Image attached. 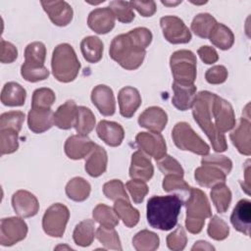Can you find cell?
Masks as SVG:
<instances>
[{"label":"cell","instance_id":"816d5d0a","mask_svg":"<svg viewBox=\"0 0 251 251\" xmlns=\"http://www.w3.org/2000/svg\"><path fill=\"white\" fill-rule=\"evenodd\" d=\"M187 236L184 228L181 226H178L172 233L167 236V245L169 249L174 251L183 250L186 246Z\"/></svg>","mask_w":251,"mask_h":251},{"label":"cell","instance_id":"7402d4cb","mask_svg":"<svg viewBox=\"0 0 251 251\" xmlns=\"http://www.w3.org/2000/svg\"><path fill=\"white\" fill-rule=\"evenodd\" d=\"M96 132L100 139L112 147L121 145L125 137L124 128L120 124L106 120H102L98 123Z\"/></svg>","mask_w":251,"mask_h":251},{"label":"cell","instance_id":"f907efd6","mask_svg":"<svg viewBox=\"0 0 251 251\" xmlns=\"http://www.w3.org/2000/svg\"><path fill=\"white\" fill-rule=\"evenodd\" d=\"M126 188L130 193L131 199L136 204H139L144 200V197L147 195L149 190L145 181L135 178H132L126 182Z\"/></svg>","mask_w":251,"mask_h":251},{"label":"cell","instance_id":"4dcf8cb0","mask_svg":"<svg viewBox=\"0 0 251 251\" xmlns=\"http://www.w3.org/2000/svg\"><path fill=\"white\" fill-rule=\"evenodd\" d=\"M95 224L92 220H84L76 225L73 238L76 245L81 247L89 246L95 237Z\"/></svg>","mask_w":251,"mask_h":251},{"label":"cell","instance_id":"cb8c5ba5","mask_svg":"<svg viewBox=\"0 0 251 251\" xmlns=\"http://www.w3.org/2000/svg\"><path fill=\"white\" fill-rule=\"evenodd\" d=\"M27 125L34 133H42L54 125V114L51 109L31 108L27 115Z\"/></svg>","mask_w":251,"mask_h":251},{"label":"cell","instance_id":"52a82bcc","mask_svg":"<svg viewBox=\"0 0 251 251\" xmlns=\"http://www.w3.org/2000/svg\"><path fill=\"white\" fill-rule=\"evenodd\" d=\"M196 56L189 50H177L170 58V66L175 82L193 84L196 79Z\"/></svg>","mask_w":251,"mask_h":251},{"label":"cell","instance_id":"c3c4849f","mask_svg":"<svg viewBox=\"0 0 251 251\" xmlns=\"http://www.w3.org/2000/svg\"><path fill=\"white\" fill-rule=\"evenodd\" d=\"M103 193L108 199L113 201H116L118 199L128 200L125 185L120 179H112L106 182L103 185Z\"/></svg>","mask_w":251,"mask_h":251},{"label":"cell","instance_id":"ffe728a7","mask_svg":"<svg viewBox=\"0 0 251 251\" xmlns=\"http://www.w3.org/2000/svg\"><path fill=\"white\" fill-rule=\"evenodd\" d=\"M230 223L237 231L246 236L250 235L251 202L248 199H241L237 202L231 213Z\"/></svg>","mask_w":251,"mask_h":251},{"label":"cell","instance_id":"11a10c76","mask_svg":"<svg viewBox=\"0 0 251 251\" xmlns=\"http://www.w3.org/2000/svg\"><path fill=\"white\" fill-rule=\"evenodd\" d=\"M18 57V50L14 44L1 39V50H0V61L3 64L13 63Z\"/></svg>","mask_w":251,"mask_h":251},{"label":"cell","instance_id":"8d00e7d4","mask_svg":"<svg viewBox=\"0 0 251 251\" xmlns=\"http://www.w3.org/2000/svg\"><path fill=\"white\" fill-rule=\"evenodd\" d=\"M159 236L152 231L143 229L132 238V245L137 251H154L159 247Z\"/></svg>","mask_w":251,"mask_h":251},{"label":"cell","instance_id":"3957f363","mask_svg":"<svg viewBox=\"0 0 251 251\" xmlns=\"http://www.w3.org/2000/svg\"><path fill=\"white\" fill-rule=\"evenodd\" d=\"M109 54L122 68L131 71L141 66L146 50L139 47L127 33H123L114 37L110 45Z\"/></svg>","mask_w":251,"mask_h":251},{"label":"cell","instance_id":"94428289","mask_svg":"<svg viewBox=\"0 0 251 251\" xmlns=\"http://www.w3.org/2000/svg\"><path fill=\"white\" fill-rule=\"evenodd\" d=\"M181 1H176V2H167V1H162V4L166 5V6H176L178 4H180Z\"/></svg>","mask_w":251,"mask_h":251},{"label":"cell","instance_id":"7bdbcfd3","mask_svg":"<svg viewBox=\"0 0 251 251\" xmlns=\"http://www.w3.org/2000/svg\"><path fill=\"white\" fill-rule=\"evenodd\" d=\"M56 96L52 89L41 87L34 90L31 100V108L50 109L55 102Z\"/></svg>","mask_w":251,"mask_h":251},{"label":"cell","instance_id":"7a4b0ae2","mask_svg":"<svg viewBox=\"0 0 251 251\" xmlns=\"http://www.w3.org/2000/svg\"><path fill=\"white\" fill-rule=\"evenodd\" d=\"M182 204V199L176 194L152 196L149 198L146 207L148 224L156 229H172L177 223Z\"/></svg>","mask_w":251,"mask_h":251},{"label":"cell","instance_id":"4316f807","mask_svg":"<svg viewBox=\"0 0 251 251\" xmlns=\"http://www.w3.org/2000/svg\"><path fill=\"white\" fill-rule=\"evenodd\" d=\"M77 106L74 100H68L54 113V125L61 129H70L75 124Z\"/></svg>","mask_w":251,"mask_h":251},{"label":"cell","instance_id":"74e56055","mask_svg":"<svg viewBox=\"0 0 251 251\" xmlns=\"http://www.w3.org/2000/svg\"><path fill=\"white\" fill-rule=\"evenodd\" d=\"M95 123V116L89 108L84 106L77 107L75 127L78 134L87 135L94 128Z\"/></svg>","mask_w":251,"mask_h":251},{"label":"cell","instance_id":"d4e9b609","mask_svg":"<svg viewBox=\"0 0 251 251\" xmlns=\"http://www.w3.org/2000/svg\"><path fill=\"white\" fill-rule=\"evenodd\" d=\"M172 87L174 90L172 104L179 111H186L192 108L196 98V86L194 84H179L174 81Z\"/></svg>","mask_w":251,"mask_h":251},{"label":"cell","instance_id":"2e32d148","mask_svg":"<svg viewBox=\"0 0 251 251\" xmlns=\"http://www.w3.org/2000/svg\"><path fill=\"white\" fill-rule=\"evenodd\" d=\"M91 101L103 116H113L116 102L113 90L104 84L96 85L91 91Z\"/></svg>","mask_w":251,"mask_h":251},{"label":"cell","instance_id":"1f68e13d","mask_svg":"<svg viewBox=\"0 0 251 251\" xmlns=\"http://www.w3.org/2000/svg\"><path fill=\"white\" fill-rule=\"evenodd\" d=\"M209 38L211 43L214 44L216 47L220 48L221 50L229 49L234 42V35L230 28L224 24L219 23H217V25H215Z\"/></svg>","mask_w":251,"mask_h":251},{"label":"cell","instance_id":"9a60e30c","mask_svg":"<svg viewBox=\"0 0 251 251\" xmlns=\"http://www.w3.org/2000/svg\"><path fill=\"white\" fill-rule=\"evenodd\" d=\"M115 16L109 7L97 8L90 12L87 19L88 26L98 34H106L115 26Z\"/></svg>","mask_w":251,"mask_h":251},{"label":"cell","instance_id":"7c38bea8","mask_svg":"<svg viewBox=\"0 0 251 251\" xmlns=\"http://www.w3.org/2000/svg\"><path fill=\"white\" fill-rule=\"evenodd\" d=\"M138 148L156 161L167 155V145L160 132H139L135 137Z\"/></svg>","mask_w":251,"mask_h":251},{"label":"cell","instance_id":"83f0119b","mask_svg":"<svg viewBox=\"0 0 251 251\" xmlns=\"http://www.w3.org/2000/svg\"><path fill=\"white\" fill-rule=\"evenodd\" d=\"M26 97L25 89L18 82H7L1 91V102L10 107L23 106Z\"/></svg>","mask_w":251,"mask_h":251},{"label":"cell","instance_id":"b9f144b4","mask_svg":"<svg viewBox=\"0 0 251 251\" xmlns=\"http://www.w3.org/2000/svg\"><path fill=\"white\" fill-rule=\"evenodd\" d=\"M18 131L10 128L0 129V151L1 155L11 154L19 148Z\"/></svg>","mask_w":251,"mask_h":251},{"label":"cell","instance_id":"d590c367","mask_svg":"<svg viewBox=\"0 0 251 251\" xmlns=\"http://www.w3.org/2000/svg\"><path fill=\"white\" fill-rule=\"evenodd\" d=\"M210 195L217 211L219 213L226 212L231 201V191L225 182H221L213 186Z\"/></svg>","mask_w":251,"mask_h":251},{"label":"cell","instance_id":"680465c9","mask_svg":"<svg viewBox=\"0 0 251 251\" xmlns=\"http://www.w3.org/2000/svg\"><path fill=\"white\" fill-rule=\"evenodd\" d=\"M214 250L215 248L210 245L207 241H203V240H199L197 242H195V244L192 246L191 250Z\"/></svg>","mask_w":251,"mask_h":251},{"label":"cell","instance_id":"d6a6232c","mask_svg":"<svg viewBox=\"0 0 251 251\" xmlns=\"http://www.w3.org/2000/svg\"><path fill=\"white\" fill-rule=\"evenodd\" d=\"M90 190V184L84 178L79 176L72 178L66 185L67 196L75 202H81L87 199Z\"/></svg>","mask_w":251,"mask_h":251},{"label":"cell","instance_id":"5b68a950","mask_svg":"<svg viewBox=\"0 0 251 251\" xmlns=\"http://www.w3.org/2000/svg\"><path fill=\"white\" fill-rule=\"evenodd\" d=\"M52 73L61 82L73 81L78 75L80 63L72 45L61 43L55 47L51 60Z\"/></svg>","mask_w":251,"mask_h":251},{"label":"cell","instance_id":"5bb4252c","mask_svg":"<svg viewBox=\"0 0 251 251\" xmlns=\"http://www.w3.org/2000/svg\"><path fill=\"white\" fill-rule=\"evenodd\" d=\"M41 5L51 22L58 26H65L73 20V8L66 1H41Z\"/></svg>","mask_w":251,"mask_h":251},{"label":"cell","instance_id":"7dc6e473","mask_svg":"<svg viewBox=\"0 0 251 251\" xmlns=\"http://www.w3.org/2000/svg\"><path fill=\"white\" fill-rule=\"evenodd\" d=\"M207 232L215 240H224L228 236L229 227L227 224L218 216H214L208 226Z\"/></svg>","mask_w":251,"mask_h":251},{"label":"cell","instance_id":"836d02e7","mask_svg":"<svg viewBox=\"0 0 251 251\" xmlns=\"http://www.w3.org/2000/svg\"><path fill=\"white\" fill-rule=\"evenodd\" d=\"M163 189L167 192H174L184 201L189 196L191 187L184 181L182 176L177 175H166L163 180Z\"/></svg>","mask_w":251,"mask_h":251},{"label":"cell","instance_id":"6da1fadb","mask_svg":"<svg viewBox=\"0 0 251 251\" xmlns=\"http://www.w3.org/2000/svg\"><path fill=\"white\" fill-rule=\"evenodd\" d=\"M195 122L210 139L216 152H225L227 143L224 135L235 126V115L229 102L210 91H200L192 106Z\"/></svg>","mask_w":251,"mask_h":251},{"label":"cell","instance_id":"30bf717a","mask_svg":"<svg viewBox=\"0 0 251 251\" xmlns=\"http://www.w3.org/2000/svg\"><path fill=\"white\" fill-rule=\"evenodd\" d=\"M160 25L165 38L173 44L187 43L191 39V32L183 21L176 16L161 18Z\"/></svg>","mask_w":251,"mask_h":251},{"label":"cell","instance_id":"4fadbf2b","mask_svg":"<svg viewBox=\"0 0 251 251\" xmlns=\"http://www.w3.org/2000/svg\"><path fill=\"white\" fill-rule=\"evenodd\" d=\"M12 206L16 214L22 218L33 217L39 210L37 198L26 190H18L13 194Z\"/></svg>","mask_w":251,"mask_h":251},{"label":"cell","instance_id":"6f0895ef","mask_svg":"<svg viewBox=\"0 0 251 251\" xmlns=\"http://www.w3.org/2000/svg\"><path fill=\"white\" fill-rule=\"evenodd\" d=\"M200 59L205 63V64H214L219 60V55L216 51L215 48L211 46H201L198 51H197Z\"/></svg>","mask_w":251,"mask_h":251},{"label":"cell","instance_id":"f1b7e54d","mask_svg":"<svg viewBox=\"0 0 251 251\" xmlns=\"http://www.w3.org/2000/svg\"><path fill=\"white\" fill-rule=\"evenodd\" d=\"M80 50L83 58L88 63H97L103 56V42L97 36H86L80 42Z\"/></svg>","mask_w":251,"mask_h":251},{"label":"cell","instance_id":"db71d44e","mask_svg":"<svg viewBox=\"0 0 251 251\" xmlns=\"http://www.w3.org/2000/svg\"><path fill=\"white\" fill-rule=\"evenodd\" d=\"M227 75V70L225 66L217 65L207 70L205 78L211 84H221L226 80Z\"/></svg>","mask_w":251,"mask_h":251},{"label":"cell","instance_id":"44dd1931","mask_svg":"<svg viewBox=\"0 0 251 251\" xmlns=\"http://www.w3.org/2000/svg\"><path fill=\"white\" fill-rule=\"evenodd\" d=\"M120 113L125 118H131L141 104L139 91L132 86L123 87L118 94Z\"/></svg>","mask_w":251,"mask_h":251},{"label":"cell","instance_id":"bcb514c9","mask_svg":"<svg viewBox=\"0 0 251 251\" xmlns=\"http://www.w3.org/2000/svg\"><path fill=\"white\" fill-rule=\"evenodd\" d=\"M24 121L25 113L21 111H10L3 113L0 117V129L10 128L20 132Z\"/></svg>","mask_w":251,"mask_h":251},{"label":"cell","instance_id":"8fae6325","mask_svg":"<svg viewBox=\"0 0 251 251\" xmlns=\"http://www.w3.org/2000/svg\"><path fill=\"white\" fill-rule=\"evenodd\" d=\"M27 226L24 220L17 217L5 218L0 224V244L12 246L25 238Z\"/></svg>","mask_w":251,"mask_h":251},{"label":"cell","instance_id":"f6af8a7d","mask_svg":"<svg viewBox=\"0 0 251 251\" xmlns=\"http://www.w3.org/2000/svg\"><path fill=\"white\" fill-rule=\"evenodd\" d=\"M22 76L30 82L44 80L49 76V71L45 66H34L24 63L21 67Z\"/></svg>","mask_w":251,"mask_h":251},{"label":"cell","instance_id":"e0dca14e","mask_svg":"<svg viewBox=\"0 0 251 251\" xmlns=\"http://www.w3.org/2000/svg\"><path fill=\"white\" fill-rule=\"evenodd\" d=\"M250 133H251V123L250 116H242L239 120L238 126L229 134L232 144L236 147L240 154L249 156L251 154L250 144Z\"/></svg>","mask_w":251,"mask_h":251},{"label":"cell","instance_id":"f5cc1de1","mask_svg":"<svg viewBox=\"0 0 251 251\" xmlns=\"http://www.w3.org/2000/svg\"><path fill=\"white\" fill-rule=\"evenodd\" d=\"M130 38L142 49H146L152 41V32L146 27H136L127 32Z\"/></svg>","mask_w":251,"mask_h":251},{"label":"cell","instance_id":"91938a15","mask_svg":"<svg viewBox=\"0 0 251 251\" xmlns=\"http://www.w3.org/2000/svg\"><path fill=\"white\" fill-rule=\"evenodd\" d=\"M249 160L247 161L246 163V170H245V184H242V189L245 190V192L247 194H249V187H250V182H249V176H248V174H249Z\"/></svg>","mask_w":251,"mask_h":251},{"label":"cell","instance_id":"60d3db41","mask_svg":"<svg viewBox=\"0 0 251 251\" xmlns=\"http://www.w3.org/2000/svg\"><path fill=\"white\" fill-rule=\"evenodd\" d=\"M95 236L99 240V242L102 245H104L106 249H113V250L123 249L121 240L119 238V234L114 227H105L100 226L96 230Z\"/></svg>","mask_w":251,"mask_h":251},{"label":"cell","instance_id":"277c9868","mask_svg":"<svg viewBox=\"0 0 251 251\" xmlns=\"http://www.w3.org/2000/svg\"><path fill=\"white\" fill-rule=\"evenodd\" d=\"M201 164L202 166L195 170L194 177L198 184L204 187H213L218 183L225 182L232 169L231 160L223 155H205Z\"/></svg>","mask_w":251,"mask_h":251},{"label":"cell","instance_id":"681fc988","mask_svg":"<svg viewBox=\"0 0 251 251\" xmlns=\"http://www.w3.org/2000/svg\"><path fill=\"white\" fill-rule=\"evenodd\" d=\"M157 166L164 175H177L183 176V169L180 164L172 156L165 155L157 160Z\"/></svg>","mask_w":251,"mask_h":251},{"label":"cell","instance_id":"f35d334b","mask_svg":"<svg viewBox=\"0 0 251 251\" xmlns=\"http://www.w3.org/2000/svg\"><path fill=\"white\" fill-rule=\"evenodd\" d=\"M94 221L100 226L105 227H115L119 225L120 218L116 214L114 208H111L105 204H98L92 213Z\"/></svg>","mask_w":251,"mask_h":251},{"label":"cell","instance_id":"ee69618b","mask_svg":"<svg viewBox=\"0 0 251 251\" xmlns=\"http://www.w3.org/2000/svg\"><path fill=\"white\" fill-rule=\"evenodd\" d=\"M109 8L114 13L115 18L121 23L128 24V23L132 22L135 17V15L132 11V8L130 7L129 2L121 1V0L112 1L109 4Z\"/></svg>","mask_w":251,"mask_h":251},{"label":"cell","instance_id":"ba28073f","mask_svg":"<svg viewBox=\"0 0 251 251\" xmlns=\"http://www.w3.org/2000/svg\"><path fill=\"white\" fill-rule=\"evenodd\" d=\"M172 137L176 146L180 150L190 151L203 156L209 154V145L185 122H179L174 126Z\"/></svg>","mask_w":251,"mask_h":251},{"label":"cell","instance_id":"8992f818","mask_svg":"<svg viewBox=\"0 0 251 251\" xmlns=\"http://www.w3.org/2000/svg\"><path fill=\"white\" fill-rule=\"evenodd\" d=\"M184 204L186 207V229L190 233L197 234L202 230L205 219L212 216L208 198L202 190L191 187L189 196L184 201Z\"/></svg>","mask_w":251,"mask_h":251},{"label":"cell","instance_id":"9f6ffc18","mask_svg":"<svg viewBox=\"0 0 251 251\" xmlns=\"http://www.w3.org/2000/svg\"><path fill=\"white\" fill-rule=\"evenodd\" d=\"M129 4L132 9H135L143 17H151L157 10L154 1H130Z\"/></svg>","mask_w":251,"mask_h":251},{"label":"cell","instance_id":"6125c7cd","mask_svg":"<svg viewBox=\"0 0 251 251\" xmlns=\"http://www.w3.org/2000/svg\"><path fill=\"white\" fill-rule=\"evenodd\" d=\"M60 248H68V249H72L71 247H69V246H62V245H60V246H57L56 247V249H60Z\"/></svg>","mask_w":251,"mask_h":251},{"label":"cell","instance_id":"d6986e66","mask_svg":"<svg viewBox=\"0 0 251 251\" xmlns=\"http://www.w3.org/2000/svg\"><path fill=\"white\" fill-rule=\"evenodd\" d=\"M167 123V113L157 106L147 108L138 118L139 126L153 132H161L165 128Z\"/></svg>","mask_w":251,"mask_h":251},{"label":"cell","instance_id":"ab89813d","mask_svg":"<svg viewBox=\"0 0 251 251\" xmlns=\"http://www.w3.org/2000/svg\"><path fill=\"white\" fill-rule=\"evenodd\" d=\"M46 47L40 41L29 43L25 49V63L34 66H44Z\"/></svg>","mask_w":251,"mask_h":251},{"label":"cell","instance_id":"603a6c76","mask_svg":"<svg viewBox=\"0 0 251 251\" xmlns=\"http://www.w3.org/2000/svg\"><path fill=\"white\" fill-rule=\"evenodd\" d=\"M154 174V168L150 159L140 150L135 151L131 156L129 176L135 179L148 181Z\"/></svg>","mask_w":251,"mask_h":251},{"label":"cell","instance_id":"e575fe53","mask_svg":"<svg viewBox=\"0 0 251 251\" xmlns=\"http://www.w3.org/2000/svg\"><path fill=\"white\" fill-rule=\"evenodd\" d=\"M216 25L217 21L212 15L208 13H200L194 17L191 23V29L197 36L209 38Z\"/></svg>","mask_w":251,"mask_h":251},{"label":"cell","instance_id":"484cf974","mask_svg":"<svg viewBox=\"0 0 251 251\" xmlns=\"http://www.w3.org/2000/svg\"><path fill=\"white\" fill-rule=\"evenodd\" d=\"M87 159L85 161L84 169L86 173L93 177H97L103 175L107 169L108 156L106 150L95 144L92 148L91 152L87 155Z\"/></svg>","mask_w":251,"mask_h":251},{"label":"cell","instance_id":"ac0fdd59","mask_svg":"<svg viewBox=\"0 0 251 251\" xmlns=\"http://www.w3.org/2000/svg\"><path fill=\"white\" fill-rule=\"evenodd\" d=\"M95 143L87 135L75 134L70 136L65 142V153L73 160H78L86 157L94 147Z\"/></svg>","mask_w":251,"mask_h":251},{"label":"cell","instance_id":"f546056e","mask_svg":"<svg viewBox=\"0 0 251 251\" xmlns=\"http://www.w3.org/2000/svg\"><path fill=\"white\" fill-rule=\"evenodd\" d=\"M114 210L120 220H123L124 224L127 227H133L139 222V212L133 208L128 200L118 199L115 201Z\"/></svg>","mask_w":251,"mask_h":251},{"label":"cell","instance_id":"9c48e42d","mask_svg":"<svg viewBox=\"0 0 251 251\" xmlns=\"http://www.w3.org/2000/svg\"><path fill=\"white\" fill-rule=\"evenodd\" d=\"M70 218L67 206L61 203L51 205L44 213L42 227L44 232L52 237H62Z\"/></svg>","mask_w":251,"mask_h":251}]
</instances>
